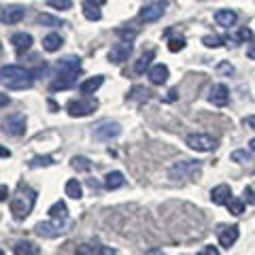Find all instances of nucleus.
Here are the masks:
<instances>
[{"label":"nucleus","instance_id":"obj_1","mask_svg":"<svg viewBox=\"0 0 255 255\" xmlns=\"http://www.w3.org/2000/svg\"><path fill=\"white\" fill-rule=\"evenodd\" d=\"M0 83L9 90H28L32 85V73L15 64H6L0 68Z\"/></svg>","mask_w":255,"mask_h":255},{"label":"nucleus","instance_id":"obj_2","mask_svg":"<svg viewBox=\"0 0 255 255\" xmlns=\"http://www.w3.org/2000/svg\"><path fill=\"white\" fill-rule=\"evenodd\" d=\"M34 202H36V194H34V189H30V187H19V191L15 196H11V202H9V209L13 213V217L21 221V219H26L30 211L34 209Z\"/></svg>","mask_w":255,"mask_h":255},{"label":"nucleus","instance_id":"obj_3","mask_svg":"<svg viewBox=\"0 0 255 255\" xmlns=\"http://www.w3.org/2000/svg\"><path fill=\"white\" fill-rule=\"evenodd\" d=\"M198 172H200V162L198 159H181V162H174L168 168V177L172 181H181L194 177Z\"/></svg>","mask_w":255,"mask_h":255},{"label":"nucleus","instance_id":"obj_4","mask_svg":"<svg viewBox=\"0 0 255 255\" xmlns=\"http://www.w3.org/2000/svg\"><path fill=\"white\" fill-rule=\"evenodd\" d=\"M185 142H187V147H191L194 151H202V153H209V151L217 147V138L211 136V134H204V132L187 134Z\"/></svg>","mask_w":255,"mask_h":255},{"label":"nucleus","instance_id":"obj_5","mask_svg":"<svg viewBox=\"0 0 255 255\" xmlns=\"http://www.w3.org/2000/svg\"><path fill=\"white\" fill-rule=\"evenodd\" d=\"M96 109H98V100H94V98L73 100V102H70V105L66 107V111H68L70 117H85V115H92Z\"/></svg>","mask_w":255,"mask_h":255},{"label":"nucleus","instance_id":"obj_6","mask_svg":"<svg viewBox=\"0 0 255 255\" xmlns=\"http://www.w3.org/2000/svg\"><path fill=\"white\" fill-rule=\"evenodd\" d=\"M119 134H122V126H119L117 122H111V119H107V122H100L98 126H94V136L98 140L117 138Z\"/></svg>","mask_w":255,"mask_h":255},{"label":"nucleus","instance_id":"obj_7","mask_svg":"<svg viewBox=\"0 0 255 255\" xmlns=\"http://www.w3.org/2000/svg\"><path fill=\"white\" fill-rule=\"evenodd\" d=\"M4 132L11 134V136H21L26 132V115L23 113H13L4 119Z\"/></svg>","mask_w":255,"mask_h":255},{"label":"nucleus","instance_id":"obj_8","mask_svg":"<svg viewBox=\"0 0 255 255\" xmlns=\"http://www.w3.org/2000/svg\"><path fill=\"white\" fill-rule=\"evenodd\" d=\"M164 6H166L164 0H151V2H147L140 9V19L142 21H157L166 11Z\"/></svg>","mask_w":255,"mask_h":255},{"label":"nucleus","instance_id":"obj_9","mask_svg":"<svg viewBox=\"0 0 255 255\" xmlns=\"http://www.w3.org/2000/svg\"><path fill=\"white\" fill-rule=\"evenodd\" d=\"M62 230H64V221H41V223H36V228H34V232L38 236H43V238H55V236H60L62 234Z\"/></svg>","mask_w":255,"mask_h":255},{"label":"nucleus","instance_id":"obj_10","mask_svg":"<svg viewBox=\"0 0 255 255\" xmlns=\"http://www.w3.org/2000/svg\"><path fill=\"white\" fill-rule=\"evenodd\" d=\"M209 102L215 107H226L228 102H230V90H228V85H223V83H215L211 90H209Z\"/></svg>","mask_w":255,"mask_h":255},{"label":"nucleus","instance_id":"obj_11","mask_svg":"<svg viewBox=\"0 0 255 255\" xmlns=\"http://www.w3.org/2000/svg\"><path fill=\"white\" fill-rule=\"evenodd\" d=\"M130 53H132V41L115 43L113 47H111V51H109V62H113V64H122L124 60L130 58Z\"/></svg>","mask_w":255,"mask_h":255},{"label":"nucleus","instance_id":"obj_12","mask_svg":"<svg viewBox=\"0 0 255 255\" xmlns=\"http://www.w3.org/2000/svg\"><path fill=\"white\" fill-rule=\"evenodd\" d=\"M77 83V73H68V70H58V77L49 83V90L51 92H58V90H68Z\"/></svg>","mask_w":255,"mask_h":255},{"label":"nucleus","instance_id":"obj_13","mask_svg":"<svg viewBox=\"0 0 255 255\" xmlns=\"http://www.w3.org/2000/svg\"><path fill=\"white\" fill-rule=\"evenodd\" d=\"M147 75H149V81L153 85H164L166 81H168V77H170L166 64H155V66H151Z\"/></svg>","mask_w":255,"mask_h":255},{"label":"nucleus","instance_id":"obj_14","mask_svg":"<svg viewBox=\"0 0 255 255\" xmlns=\"http://www.w3.org/2000/svg\"><path fill=\"white\" fill-rule=\"evenodd\" d=\"M23 15H26V9H23L21 4H13V6H6L2 11V21L4 23H19L23 19Z\"/></svg>","mask_w":255,"mask_h":255},{"label":"nucleus","instance_id":"obj_15","mask_svg":"<svg viewBox=\"0 0 255 255\" xmlns=\"http://www.w3.org/2000/svg\"><path fill=\"white\" fill-rule=\"evenodd\" d=\"M238 226H230V228H221L219 230V245L226 247V249H230L236 241H238Z\"/></svg>","mask_w":255,"mask_h":255},{"label":"nucleus","instance_id":"obj_16","mask_svg":"<svg viewBox=\"0 0 255 255\" xmlns=\"http://www.w3.org/2000/svg\"><path fill=\"white\" fill-rule=\"evenodd\" d=\"M232 189H230V185H217V187H213L211 189V200H213V204H228L230 200H232Z\"/></svg>","mask_w":255,"mask_h":255},{"label":"nucleus","instance_id":"obj_17","mask_svg":"<svg viewBox=\"0 0 255 255\" xmlns=\"http://www.w3.org/2000/svg\"><path fill=\"white\" fill-rule=\"evenodd\" d=\"M11 43H13V49L17 53H23L30 49L32 45V36L28 34V32H15V34L11 36Z\"/></svg>","mask_w":255,"mask_h":255},{"label":"nucleus","instance_id":"obj_18","mask_svg":"<svg viewBox=\"0 0 255 255\" xmlns=\"http://www.w3.org/2000/svg\"><path fill=\"white\" fill-rule=\"evenodd\" d=\"M58 70H68V73H81V60L75 58V55H66L58 62Z\"/></svg>","mask_w":255,"mask_h":255},{"label":"nucleus","instance_id":"obj_19","mask_svg":"<svg viewBox=\"0 0 255 255\" xmlns=\"http://www.w3.org/2000/svg\"><path fill=\"white\" fill-rule=\"evenodd\" d=\"M236 17H238V15H236L232 9H221V11L215 13V21H217L219 26H223V28L234 26V23H236Z\"/></svg>","mask_w":255,"mask_h":255},{"label":"nucleus","instance_id":"obj_20","mask_svg":"<svg viewBox=\"0 0 255 255\" xmlns=\"http://www.w3.org/2000/svg\"><path fill=\"white\" fill-rule=\"evenodd\" d=\"M62 45H64V38L58 34V32H49V34L43 38V49H45V51H49V53L58 51Z\"/></svg>","mask_w":255,"mask_h":255},{"label":"nucleus","instance_id":"obj_21","mask_svg":"<svg viewBox=\"0 0 255 255\" xmlns=\"http://www.w3.org/2000/svg\"><path fill=\"white\" fill-rule=\"evenodd\" d=\"M102 83H105V77H102V75H96V77L87 79V81H83L81 85H79V92L85 94V96H90V94H94L96 90H98Z\"/></svg>","mask_w":255,"mask_h":255},{"label":"nucleus","instance_id":"obj_22","mask_svg":"<svg viewBox=\"0 0 255 255\" xmlns=\"http://www.w3.org/2000/svg\"><path fill=\"white\" fill-rule=\"evenodd\" d=\"M13 251H15V255H41V249L30 241H19L13 247Z\"/></svg>","mask_w":255,"mask_h":255},{"label":"nucleus","instance_id":"obj_23","mask_svg":"<svg viewBox=\"0 0 255 255\" xmlns=\"http://www.w3.org/2000/svg\"><path fill=\"white\" fill-rule=\"evenodd\" d=\"M83 15H85V19H90V21H100V17H102L98 4H96L94 0H85L83 2Z\"/></svg>","mask_w":255,"mask_h":255},{"label":"nucleus","instance_id":"obj_24","mask_svg":"<svg viewBox=\"0 0 255 255\" xmlns=\"http://www.w3.org/2000/svg\"><path fill=\"white\" fill-rule=\"evenodd\" d=\"M124 183H126V179H124V174L119 172V170L107 172V177H105V187L107 189H119Z\"/></svg>","mask_w":255,"mask_h":255},{"label":"nucleus","instance_id":"obj_25","mask_svg":"<svg viewBox=\"0 0 255 255\" xmlns=\"http://www.w3.org/2000/svg\"><path fill=\"white\" fill-rule=\"evenodd\" d=\"M49 217L51 219H55V221H66V217H68V209H66V204H64L62 200H58L55 202L51 209H49Z\"/></svg>","mask_w":255,"mask_h":255},{"label":"nucleus","instance_id":"obj_26","mask_svg":"<svg viewBox=\"0 0 255 255\" xmlns=\"http://www.w3.org/2000/svg\"><path fill=\"white\" fill-rule=\"evenodd\" d=\"M151 60H153V51L142 53L140 58L136 60V64H134V73H136V75H142L145 70H149V68H151Z\"/></svg>","mask_w":255,"mask_h":255},{"label":"nucleus","instance_id":"obj_27","mask_svg":"<svg viewBox=\"0 0 255 255\" xmlns=\"http://www.w3.org/2000/svg\"><path fill=\"white\" fill-rule=\"evenodd\" d=\"M66 196L73 198V200H79V198H83V187L81 183H79L77 179H70L66 183Z\"/></svg>","mask_w":255,"mask_h":255},{"label":"nucleus","instance_id":"obj_28","mask_svg":"<svg viewBox=\"0 0 255 255\" xmlns=\"http://www.w3.org/2000/svg\"><path fill=\"white\" fill-rule=\"evenodd\" d=\"M70 166H73L75 170H79V172H87V170L92 168V162L87 157H83V155H77V157H73Z\"/></svg>","mask_w":255,"mask_h":255},{"label":"nucleus","instance_id":"obj_29","mask_svg":"<svg viewBox=\"0 0 255 255\" xmlns=\"http://www.w3.org/2000/svg\"><path fill=\"white\" fill-rule=\"evenodd\" d=\"M100 249H102V247H98V245L83 243V245H79V247H77L75 255H98V253H100Z\"/></svg>","mask_w":255,"mask_h":255},{"label":"nucleus","instance_id":"obj_30","mask_svg":"<svg viewBox=\"0 0 255 255\" xmlns=\"http://www.w3.org/2000/svg\"><path fill=\"white\" fill-rule=\"evenodd\" d=\"M53 157L51 155H36L30 159V168H41V166H51Z\"/></svg>","mask_w":255,"mask_h":255},{"label":"nucleus","instance_id":"obj_31","mask_svg":"<svg viewBox=\"0 0 255 255\" xmlns=\"http://www.w3.org/2000/svg\"><path fill=\"white\" fill-rule=\"evenodd\" d=\"M228 209L232 215H243L245 213V202L241 200V198H232V200L228 202Z\"/></svg>","mask_w":255,"mask_h":255},{"label":"nucleus","instance_id":"obj_32","mask_svg":"<svg viewBox=\"0 0 255 255\" xmlns=\"http://www.w3.org/2000/svg\"><path fill=\"white\" fill-rule=\"evenodd\" d=\"M230 157H232V162L245 164V162H249V159H251V153H249V151H245V149H238V151H234V153L230 155Z\"/></svg>","mask_w":255,"mask_h":255},{"label":"nucleus","instance_id":"obj_33","mask_svg":"<svg viewBox=\"0 0 255 255\" xmlns=\"http://www.w3.org/2000/svg\"><path fill=\"white\" fill-rule=\"evenodd\" d=\"M47 4L53 6V9H60V11L73 9V2H70V0H47Z\"/></svg>","mask_w":255,"mask_h":255},{"label":"nucleus","instance_id":"obj_34","mask_svg":"<svg viewBox=\"0 0 255 255\" xmlns=\"http://www.w3.org/2000/svg\"><path fill=\"white\" fill-rule=\"evenodd\" d=\"M38 23H43V26H62V21L58 17H51V15H38Z\"/></svg>","mask_w":255,"mask_h":255},{"label":"nucleus","instance_id":"obj_35","mask_svg":"<svg viewBox=\"0 0 255 255\" xmlns=\"http://www.w3.org/2000/svg\"><path fill=\"white\" fill-rule=\"evenodd\" d=\"M183 47H185V38L183 36H179V38H172V41L168 43V49L172 51V53H177V51H181Z\"/></svg>","mask_w":255,"mask_h":255},{"label":"nucleus","instance_id":"obj_36","mask_svg":"<svg viewBox=\"0 0 255 255\" xmlns=\"http://www.w3.org/2000/svg\"><path fill=\"white\" fill-rule=\"evenodd\" d=\"M234 38H236V41H253V32L249 28H241L234 34Z\"/></svg>","mask_w":255,"mask_h":255},{"label":"nucleus","instance_id":"obj_37","mask_svg":"<svg viewBox=\"0 0 255 255\" xmlns=\"http://www.w3.org/2000/svg\"><path fill=\"white\" fill-rule=\"evenodd\" d=\"M202 43H204L206 47H221V38H219V36H204Z\"/></svg>","mask_w":255,"mask_h":255},{"label":"nucleus","instance_id":"obj_38","mask_svg":"<svg viewBox=\"0 0 255 255\" xmlns=\"http://www.w3.org/2000/svg\"><path fill=\"white\" fill-rule=\"evenodd\" d=\"M198 255H219V249L217 247H213V245H206V247H202V249L198 251Z\"/></svg>","mask_w":255,"mask_h":255},{"label":"nucleus","instance_id":"obj_39","mask_svg":"<svg viewBox=\"0 0 255 255\" xmlns=\"http://www.w3.org/2000/svg\"><path fill=\"white\" fill-rule=\"evenodd\" d=\"M217 70H219V73H223V75H232L234 73V66L230 62H221L219 66H217Z\"/></svg>","mask_w":255,"mask_h":255},{"label":"nucleus","instance_id":"obj_40","mask_svg":"<svg viewBox=\"0 0 255 255\" xmlns=\"http://www.w3.org/2000/svg\"><path fill=\"white\" fill-rule=\"evenodd\" d=\"M243 196H245V200L249 202V204H255V189L253 187H245Z\"/></svg>","mask_w":255,"mask_h":255},{"label":"nucleus","instance_id":"obj_41","mask_svg":"<svg viewBox=\"0 0 255 255\" xmlns=\"http://www.w3.org/2000/svg\"><path fill=\"white\" fill-rule=\"evenodd\" d=\"M243 126L247 128V130H255V115H249L243 119Z\"/></svg>","mask_w":255,"mask_h":255},{"label":"nucleus","instance_id":"obj_42","mask_svg":"<svg viewBox=\"0 0 255 255\" xmlns=\"http://www.w3.org/2000/svg\"><path fill=\"white\" fill-rule=\"evenodd\" d=\"M100 255H119V251L113 249V247H102V249H100Z\"/></svg>","mask_w":255,"mask_h":255},{"label":"nucleus","instance_id":"obj_43","mask_svg":"<svg viewBox=\"0 0 255 255\" xmlns=\"http://www.w3.org/2000/svg\"><path fill=\"white\" fill-rule=\"evenodd\" d=\"M6 198H9V187H6V185H0V202L6 200Z\"/></svg>","mask_w":255,"mask_h":255},{"label":"nucleus","instance_id":"obj_44","mask_svg":"<svg viewBox=\"0 0 255 255\" xmlns=\"http://www.w3.org/2000/svg\"><path fill=\"white\" fill-rule=\"evenodd\" d=\"M6 105H9V94L0 92V107H6Z\"/></svg>","mask_w":255,"mask_h":255},{"label":"nucleus","instance_id":"obj_45","mask_svg":"<svg viewBox=\"0 0 255 255\" xmlns=\"http://www.w3.org/2000/svg\"><path fill=\"white\" fill-rule=\"evenodd\" d=\"M247 58H249V60H255V45H251L249 49H247Z\"/></svg>","mask_w":255,"mask_h":255},{"label":"nucleus","instance_id":"obj_46","mask_svg":"<svg viewBox=\"0 0 255 255\" xmlns=\"http://www.w3.org/2000/svg\"><path fill=\"white\" fill-rule=\"evenodd\" d=\"M0 157H11V151L6 147H0Z\"/></svg>","mask_w":255,"mask_h":255},{"label":"nucleus","instance_id":"obj_47","mask_svg":"<svg viewBox=\"0 0 255 255\" xmlns=\"http://www.w3.org/2000/svg\"><path fill=\"white\" fill-rule=\"evenodd\" d=\"M174 98H177V90H170V92H168V96H166V100L170 102V100H174Z\"/></svg>","mask_w":255,"mask_h":255},{"label":"nucleus","instance_id":"obj_48","mask_svg":"<svg viewBox=\"0 0 255 255\" xmlns=\"http://www.w3.org/2000/svg\"><path fill=\"white\" fill-rule=\"evenodd\" d=\"M145 255H164V251H162V249H151V251H147Z\"/></svg>","mask_w":255,"mask_h":255},{"label":"nucleus","instance_id":"obj_49","mask_svg":"<svg viewBox=\"0 0 255 255\" xmlns=\"http://www.w3.org/2000/svg\"><path fill=\"white\" fill-rule=\"evenodd\" d=\"M49 109H51V111H58L60 107H58V105H55V102H53V100H49Z\"/></svg>","mask_w":255,"mask_h":255},{"label":"nucleus","instance_id":"obj_50","mask_svg":"<svg viewBox=\"0 0 255 255\" xmlns=\"http://www.w3.org/2000/svg\"><path fill=\"white\" fill-rule=\"evenodd\" d=\"M249 147H251V153H255V138H251V142H249Z\"/></svg>","mask_w":255,"mask_h":255},{"label":"nucleus","instance_id":"obj_51","mask_svg":"<svg viewBox=\"0 0 255 255\" xmlns=\"http://www.w3.org/2000/svg\"><path fill=\"white\" fill-rule=\"evenodd\" d=\"M94 2H96V4H98V6H100L102 2H107V0H94Z\"/></svg>","mask_w":255,"mask_h":255},{"label":"nucleus","instance_id":"obj_52","mask_svg":"<svg viewBox=\"0 0 255 255\" xmlns=\"http://www.w3.org/2000/svg\"><path fill=\"white\" fill-rule=\"evenodd\" d=\"M0 255H4V251H2V249H0Z\"/></svg>","mask_w":255,"mask_h":255}]
</instances>
